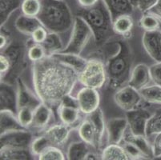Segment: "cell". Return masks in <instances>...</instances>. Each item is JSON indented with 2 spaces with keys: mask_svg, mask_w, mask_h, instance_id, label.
Listing matches in <instances>:
<instances>
[{
  "mask_svg": "<svg viewBox=\"0 0 161 160\" xmlns=\"http://www.w3.org/2000/svg\"><path fill=\"white\" fill-rule=\"evenodd\" d=\"M32 71L35 91L50 108L59 106L79 81V73L74 68L52 56L34 63Z\"/></svg>",
  "mask_w": 161,
  "mask_h": 160,
  "instance_id": "1",
  "label": "cell"
},
{
  "mask_svg": "<svg viewBox=\"0 0 161 160\" xmlns=\"http://www.w3.org/2000/svg\"><path fill=\"white\" fill-rule=\"evenodd\" d=\"M119 47L105 63L107 86L112 90H118L128 85L132 71L134 53L127 39H118Z\"/></svg>",
  "mask_w": 161,
  "mask_h": 160,
  "instance_id": "2",
  "label": "cell"
},
{
  "mask_svg": "<svg viewBox=\"0 0 161 160\" xmlns=\"http://www.w3.org/2000/svg\"><path fill=\"white\" fill-rule=\"evenodd\" d=\"M76 15L83 19L89 25L97 47L101 48L106 45L116 35L113 30V20L111 13L103 0H99L97 4L92 7H81Z\"/></svg>",
  "mask_w": 161,
  "mask_h": 160,
  "instance_id": "3",
  "label": "cell"
},
{
  "mask_svg": "<svg viewBox=\"0 0 161 160\" xmlns=\"http://www.w3.org/2000/svg\"><path fill=\"white\" fill-rule=\"evenodd\" d=\"M41 3L38 19L48 31L61 34L72 28L75 17L64 0H41Z\"/></svg>",
  "mask_w": 161,
  "mask_h": 160,
  "instance_id": "4",
  "label": "cell"
},
{
  "mask_svg": "<svg viewBox=\"0 0 161 160\" xmlns=\"http://www.w3.org/2000/svg\"><path fill=\"white\" fill-rule=\"evenodd\" d=\"M106 66L103 60L97 58H91L85 67L79 74V82L83 86L100 89L107 83Z\"/></svg>",
  "mask_w": 161,
  "mask_h": 160,
  "instance_id": "5",
  "label": "cell"
},
{
  "mask_svg": "<svg viewBox=\"0 0 161 160\" xmlns=\"http://www.w3.org/2000/svg\"><path fill=\"white\" fill-rule=\"evenodd\" d=\"M92 38H93V33L89 25L83 19L76 15L68 43L61 51L81 55Z\"/></svg>",
  "mask_w": 161,
  "mask_h": 160,
  "instance_id": "6",
  "label": "cell"
},
{
  "mask_svg": "<svg viewBox=\"0 0 161 160\" xmlns=\"http://www.w3.org/2000/svg\"><path fill=\"white\" fill-rule=\"evenodd\" d=\"M3 53L9 58L11 68L9 71L6 74L5 77L1 80H3L6 78L8 77L10 80H12L14 78L15 82L19 78V74L22 73L23 69L25 68V58H24V50L23 47L17 43L10 44L4 51H1Z\"/></svg>",
  "mask_w": 161,
  "mask_h": 160,
  "instance_id": "7",
  "label": "cell"
},
{
  "mask_svg": "<svg viewBox=\"0 0 161 160\" xmlns=\"http://www.w3.org/2000/svg\"><path fill=\"white\" fill-rule=\"evenodd\" d=\"M114 100L119 108L127 112L138 108L143 98L139 91L129 85H125L116 91Z\"/></svg>",
  "mask_w": 161,
  "mask_h": 160,
  "instance_id": "8",
  "label": "cell"
},
{
  "mask_svg": "<svg viewBox=\"0 0 161 160\" xmlns=\"http://www.w3.org/2000/svg\"><path fill=\"white\" fill-rule=\"evenodd\" d=\"M33 139V134L28 129L12 130L1 135L0 146L30 149Z\"/></svg>",
  "mask_w": 161,
  "mask_h": 160,
  "instance_id": "9",
  "label": "cell"
},
{
  "mask_svg": "<svg viewBox=\"0 0 161 160\" xmlns=\"http://www.w3.org/2000/svg\"><path fill=\"white\" fill-rule=\"evenodd\" d=\"M75 97L80 111L86 115L92 114L99 108L100 96L97 89L83 86Z\"/></svg>",
  "mask_w": 161,
  "mask_h": 160,
  "instance_id": "10",
  "label": "cell"
},
{
  "mask_svg": "<svg viewBox=\"0 0 161 160\" xmlns=\"http://www.w3.org/2000/svg\"><path fill=\"white\" fill-rule=\"evenodd\" d=\"M152 114L147 110L139 108L127 111L125 117L128 123L129 131L136 135L146 136V127Z\"/></svg>",
  "mask_w": 161,
  "mask_h": 160,
  "instance_id": "11",
  "label": "cell"
},
{
  "mask_svg": "<svg viewBox=\"0 0 161 160\" xmlns=\"http://www.w3.org/2000/svg\"><path fill=\"white\" fill-rule=\"evenodd\" d=\"M0 111H11L18 113L17 88L12 83L1 80L0 85Z\"/></svg>",
  "mask_w": 161,
  "mask_h": 160,
  "instance_id": "12",
  "label": "cell"
},
{
  "mask_svg": "<svg viewBox=\"0 0 161 160\" xmlns=\"http://www.w3.org/2000/svg\"><path fill=\"white\" fill-rule=\"evenodd\" d=\"M128 123L125 118H112L106 124L108 144H120L126 135Z\"/></svg>",
  "mask_w": 161,
  "mask_h": 160,
  "instance_id": "13",
  "label": "cell"
},
{
  "mask_svg": "<svg viewBox=\"0 0 161 160\" xmlns=\"http://www.w3.org/2000/svg\"><path fill=\"white\" fill-rule=\"evenodd\" d=\"M15 83L18 97V110L22 108H31L35 110L43 102L36 93L34 94L27 87L21 78L19 77Z\"/></svg>",
  "mask_w": 161,
  "mask_h": 160,
  "instance_id": "14",
  "label": "cell"
},
{
  "mask_svg": "<svg viewBox=\"0 0 161 160\" xmlns=\"http://www.w3.org/2000/svg\"><path fill=\"white\" fill-rule=\"evenodd\" d=\"M142 43L147 55L156 63L161 62V31H144Z\"/></svg>",
  "mask_w": 161,
  "mask_h": 160,
  "instance_id": "15",
  "label": "cell"
},
{
  "mask_svg": "<svg viewBox=\"0 0 161 160\" xmlns=\"http://www.w3.org/2000/svg\"><path fill=\"white\" fill-rule=\"evenodd\" d=\"M151 82H152V79L150 67L144 63H140L133 67L128 85L140 91L148 86Z\"/></svg>",
  "mask_w": 161,
  "mask_h": 160,
  "instance_id": "16",
  "label": "cell"
},
{
  "mask_svg": "<svg viewBox=\"0 0 161 160\" xmlns=\"http://www.w3.org/2000/svg\"><path fill=\"white\" fill-rule=\"evenodd\" d=\"M52 146H59L65 144L70 135L69 126L64 123L56 124L47 129L44 133Z\"/></svg>",
  "mask_w": 161,
  "mask_h": 160,
  "instance_id": "17",
  "label": "cell"
},
{
  "mask_svg": "<svg viewBox=\"0 0 161 160\" xmlns=\"http://www.w3.org/2000/svg\"><path fill=\"white\" fill-rule=\"evenodd\" d=\"M78 133L81 140L84 141L89 146L94 148L99 147V142L96 128L92 122L88 118L84 119L80 123Z\"/></svg>",
  "mask_w": 161,
  "mask_h": 160,
  "instance_id": "18",
  "label": "cell"
},
{
  "mask_svg": "<svg viewBox=\"0 0 161 160\" xmlns=\"http://www.w3.org/2000/svg\"><path fill=\"white\" fill-rule=\"evenodd\" d=\"M49 56L53 57L64 63L74 68L79 74L83 70L88 61V59L83 58L80 56V55H75V54H71V53H64L62 51L54 53Z\"/></svg>",
  "mask_w": 161,
  "mask_h": 160,
  "instance_id": "19",
  "label": "cell"
},
{
  "mask_svg": "<svg viewBox=\"0 0 161 160\" xmlns=\"http://www.w3.org/2000/svg\"><path fill=\"white\" fill-rule=\"evenodd\" d=\"M109 10L112 20L122 14H131L134 7L129 0H103Z\"/></svg>",
  "mask_w": 161,
  "mask_h": 160,
  "instance_id": "20",
  "label": "cell"
},
{
  "mask_svg": "<svg viewBox=\"0 0 161 160\" xmlns=\"http://www.w3.org/2000/svg\"><path fill=\"white\" fill-rule=\"evenodd\" d=\"M134 26V21L131 14H122L113 20V30L115 34L124 39L131 36Z\"/></svg>",
  "mask_w": 161,
  "mask_h": 160,
  "instance_id": "21",
  "label": "cell"
},
{
  "mask_svg": "<svg viewBox=\"0 0 161 160\" xmlns=\"http://www.w3.org/2000/svg\"><path fill=\"white\" fill-rule=\"evenodd\" d=\"M124 140L129 142V143L135 145L140 150V152L146 157L147 159H151V158H154L152 143H149L147 136L136 135L131 134V132L129 131V133L125 135Z\"/></svg>",
  "mask_w": 161,
  "mask_h": 160,
  "instance_id": "22",
  "label": "cell"
},
{
  "mask_svg": "<svg viewBox=\"0 0 161 160\" xmlns=\"http://www.w3.org/2000/svg\"><path fill=\"white\" fill-rule=\"evenodd\" d=\"M0 133L1 135L12 130L26 129L20 124L17 114L11 111H0Z\"/></svg>",
  "mask_w": 161,
  "mask_h": 160,
  "instance_id": "23",
  "label": "cell"
},
{
  "mask_svg": "<svg viewBox=\"0 0 161 160\" xmlns=\"http://www.w3.org/2000/svg\"><path fill=\"white\" fill-rule=\"evenodd\" d=\"M14 26L20 33L31 36L38 27L43 25L38 17H30L22 14L17 18Z\"/></svg>",
  "mask_w": 161,
  "mask_h": 160,
  "instance_id": "24",
  "label": "cell"
},
{
  "mask_svg": "<svg viewBox=\"0 0 161 160\" xmlns=\"http://www.w3.org/2000/svg\"><path fill=\"white\" fill-rule=\"evenodd\" d=\"M52 116V111L51 108L47 104L42 102L34 111L33 122H32L31 127L38 129L43 128L49 123Z\"/></svg>",
  "mask_w": 161,
  "mask_h": 160,
  "instance_id": "25",
  "label": "cell"
},
{
  "mask_svg": "<svg viewBox=\"0 0 161 160\" xmlns=\"http://www.w3.org/2000/svg\"><path fill=\"white\" fill-rule=\"evenodd\" d=\"M58 116L63 123L67 126L74 125L79 120L81 112L78 106L59 104L58 108Z\"/></svg>",
  "mask_w": 161,
  "mask_h": 160,
  "instance_id": "26",
  "label": "cell"
},
{
  "mask_svg": "<svg viewBox=\"0 0 161 160\" xmlns=\"http://www.w3.org/2000/svg\"><path fill=\"white\" fill-rule=\"evenodd\" d=\"M33 156L30 149L16 147L0 148V158L4 160H27Z\"/></svg>",
  "mask_w": 161,
  "mask_h": 160,
  "instance_id": "27",
  "label": "cell"
},
{
  "mask_svg": "<svg viewBox=\"0 0 161 160\" xmlns=\"http://www.w3.org/2000/svg\"><path fill=\"white\" fill-rule=\"evenodd\" d=\"M101 159L129 160L130 158L120 144H108L101 153Z\"/></svg>",
  "mask_w": 161,
  "mask_h": 160,
  "instance_id": "28",
  "label": "cell"
},
{
  "mask_svg": "<svg viewBox=\"0 0 161 160\" xmlns=\"http://www.w3.org/2000/svg\"><path fill=\"white\" fill-rule=\"evenodd\" d=\"M89 145L84 141H76L70 144L67 149V158L70 160L85 159L87 154L90 152Z\"/></svg>",
  "mask_w": 161,
  "mask_h": 160,
  "instance_id": "29",
  "label": "cell"
},
{
  "mask_svg": "<svg viewBox=\"0 0 161 160\" xmlns=\"http://www.w3.org/2000/svg\"><path fill=\"white\" fill-rule=\"evenodd\" d=\"M21 0H0V24L4 26L14 11L21 7Z\"/></svg>",
  "mask_w": 161,
  "mask_h": 160,
  "instance_id": "30",
  "label": "cell"
},
{
  "mask_svg": "<svg viewBox=\"0 0 161 160\" xmlns=\"http://www.w3.org/2000/svg\"><path fill=\"white\" fill-rule=\"evenodd\" d=\"M42 45L44 47L47 56L52 55L54 53L59 52L64 49L60 35L56 32H48L47 36Z\"/></svg>",
  "mask_w": 161,
  "mask_h": 160,
  "instance_id": "31",
  "label": "cell"
},
{
  "mask_svg": "<svg viewBox=\"0 0 161 160\" xmlns=\"http://www.w3.org/2000/svg\"><path fill=\"white\" fill-rule=\"evenodd\" d=\"M143 100L152 104L161 105V86L154 83L140 91Z\"/></svg>",
  "mask_w": 161,
  "mask_h": 160,
  "instance_id": "32",
  "label": "cell"
},
{
  "mask_svg": "<svg viewBox=\"0 0 161 160\" xmlns=\"http://www.w3.org/2000/svg\"><path fill=\"white\" fill-rule=\"evenodd\" d=\"M87 118L92 122L95 128H96V133L98 135V139H99V145H100L101 141L103 137V135L106 132V124L104 120V116H103V111L100 108H98L97 110L92 112V114L87 115Z\"/></svg>",
  "mask_w": 161,
  "mask_h": 160,
  "instance_id": "33",
  "label": "cell"
},
{
  "mask_svg": "<svg viewBox=\"0 0 161 160\" xmlns=\"http://www.w3.org/2000/svg\"><path fill=\"white\" fill-rule=\"evenodd\" d=\"M139 24L144 31H156L159 30L161 19L156 14L151 12H146L140 18Z\"/></svg>",
  "mask_w": 161,
  "mask_h": 160,
  "instance_id": "34",
  "label": "cell"
},
{
  "mask_svg": "<svg viewBox=\"0 0 161 160\" xmlns=\"http://www.w3.org/2000/svg\"><path fill=\"white\" fill-rule=\"evenodd\" d=\"M161 132V108L157 109L148 119L146 127V136L147 139L153 137Z\"/></svg>",
  "mask_w": 161,
  "mask_h": 160,
  "instance_id": "35",
  "label": "cell"
},
{
  "mask_svg": "<svg viewBox=\"0 0 161 160\" xmlns=\"http://www.w3.org/2000/svg\"><path fill=\"white\" fill-rule=\"evenodd\" d=\"M42 8L41 0H23L21 11L23 14L30 17H38Z\"/></svg>",
  "mask_w": 161,
  "mask_h": 160,
  "instance_id": "36",
  "label": "cell"
},
{
  "mask_svg": "<svg viewBox=\"0 0 161 160\" xmlns=\"http://www.w3.org/2000/svg\"><path fill=\"white\" fill-rule=\"evenodd\" d=\"M50 146H52V143L47 138V136L43 135L33 139L30 147L31 152L33 155L39 156L45 149H47Z\"/></svg>",
  "mask_w": 161,
  "mask_h": 160,
  "instance_id": "37",
  "label": "cell"
},
{
  "mask_svg": "<svg viewBox=\"0 0 161 160\" xmlns=\"http://www.w3.org/2000/svg\"><path fill=\"white\" fill-rule=\"evenodd\" d=\"M39 160H64L65 155L58 146H50L39 155Z\"/></svg>",
  "mask_w": 161,
  "mask_h": 160,
  "instance_id": "38",
  "label": "cell"
},
{
  "mask_svg": "<svg viewBox=\"0 0 161 160\" xmlns=\"http://www.w3.org/2000/svg\"><path fill=\"white\" fill-rule=\"evenodd\" d=\"M34 111L35 110L31 108H22L18 110L17 116H18L19 121L24 128L28 129L29 127H31L32 122H33Z\"/></svg>",
  "mask_w": 161,
  "mask_h": 160,
  "instance_id": "39",
  "label": "cell"
},
{
  "mask_svg": "<svg viewBox=\"0 0 161 160\" xmlns=\"http://www.w3.org/2000/svg\"><path fill=\"white\" fill-rule=\"evenodd\" d=\"M47 55L46 51L42 44L35 43L28 48L27 57L33 63H36L43 59Z\"/></svg>",
  "mask_w": 161,
  "mask_h": 160,
  "instance_id": "40",
  "label": "cell"
},
{
  "mask_svg": "<svg viewBox=\"0 0 161 160\" xmlns=\"http://www.w3.org/2000/svg\"><path fill=\"white\" fill-rule=\"evenodd\" d=\"M123 142H124V144L122 145L123 147L128 155L130 159H147L146 157L140 152V150L135 145L127 141L124 140Z\"/></svg>",
  "mask_w": 161,
  "mask_h": 160,
  "instance_id": "41",
  "label": "cell"
},
{
  "mask_svg": "<svg viewBox=\"0 0 161 160\" xmlns=\"http://www.w3.org/2000/svg\"><path fill=\"white\" fill-rule=\"evenodd\" d=\"M134 9H137L143 13L148 12L156 3L157 0H129Z\"/></svg>",
  "mask_w": 161,
  "mask_h": 160,
  "instance_id": "42",
  "label": "cell"
},
{
  "mask_svg": "<svg viewBox=\"0 0 161 160\" xmlns=\"http://www.w3.org/2000/svg\"><path fill=\"white\" fill-rule=\"evenodd\" d=\"M48 32L49 31H48L43 26H39V27H38V28L32 33V35H31L33 42L38 44L43 43L45 41V39H46L47 36Z\"/></svg>",
  "mask_w": 161,
  "mask_h": 160,
  "instance_id": "43",
  "label": "cell"
},
{
  "mask_svg": "<svg viewBox=\"0 0 161 160\" xmlns=\"http://www.w3.org/2000/svg\"><path fill=\"white\" fill-rule=\"evenodd\" d=\"M150 72L152 82L161 86V62L156 63L150 67Z\"/></svg>",
  "mask_w": 161,
  "mask_h": 160,
  "instance_id": "44",
  "label": "cell"
},
{
  "mask_svg": "<svg viewBox=\"0 0 161 160\" xmlns=\"http://www.w3.org/2000/svg\"><path fill=\"white\" fill-rule=\"evenodd\" d=\"M11 68L9 58L3 53H1L0 55V73H1V79H3L6 74L8 73Z\"/></svg>",
  "mask_w": 161,
  "mask_h": 160,
  "instance_id": "45",
  "label": "cell"
},
{
  "mask_svg": "<svg viewBox=\"0 0 161 160\" xmlns=\"http://www.w3.org/2000/svg\"><path fill=\"white\" fill-rule=\"evenodd\" d=\"M153 137H154V139L152 141V146L154 158H161V132L154 135Z\"/></svg>",
  "mask_w": 161,
  "mask_h": 160,
  "instance_id": "46",
  "label": "cell"
},
{
  "mask_svg": "<svg viewBox=\"0 0 161 160\" xmlns=\"http://www.w3.org/2000/svg\"><path fill=\"white\" fill-rule=\"evenodd\" d=\"M80 6L83 8H88L92 7L98 3L99 0H77Z\"/></svg>",
  "mask_w": 161,
  "mask_h": 160,
  "instance_id": "47",
  "label": "cell"
},
{
  "mask_svg": "<svg viewBox=\"0 0 161 160\" xmlns=\"http://www.w3.org/2000/svg\"><path fill=\"white\" fill-rule=\"evenodd\" d=\"M0 48H1V51H4L7 47L9 46V38L7 37V35L3 33H1L0 35Z\"/></svg>",
  "mask_w": 161,
  "mask_h": 160,
  "instance_id": "48",
  "label": "cell"
},
{
  "mask_svg": "<svg viewBox=\"0 0 161 160\" xmlns=\"http://www.w3.org/2000/svg\"><path fill=\"white\" fill-rule=\"evenodd\" d=\"M148 12L156 14L161 19V0H157V2L154 5V7H152Z\"/></svg>",
  "mask_w": 161,
  "mask_h": 160,
  "instance_id": "49",
  "label": "cell"
},
{
  "mask_svg": "<svg viewBox=\"0 0 161 160\" xmlns=\"http://www.w3.org/2000/svg\"><path fill=\"white\" fill-rule=\"evenodd\" d=\"M85 159L86 160H96L98 159V157L94 152H92L90 151V152L87 154V155H86Z\"/></svg>",
  "mask_w": 161,
  "mask_h": 160,
  "instance_id": "50",
  "label": "cell"
}]
</instances>
